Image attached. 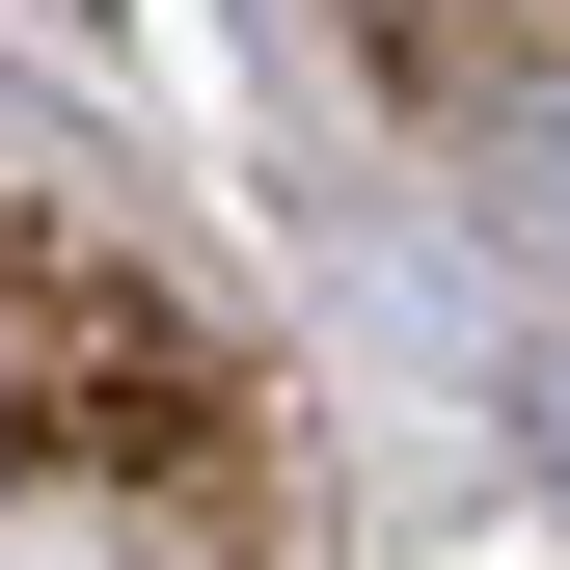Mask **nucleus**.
<instances>
[{
	"label": "nucleus",
	"mask_w": 570,
	"mask_h": 570,
	"mask_svg": "<svg viewBox=\"0 0 570 570\" xmlns=\"http://www.w3.org/2000/svg\"><path fill=\"white\" fill-rule=\"evenodd\" d=\"M353 28H381V55H407V82H462V55H489V28H517V0H353Z\"/></svg>",
	"instance_id": "f257e3e1"
}]
</instances>
